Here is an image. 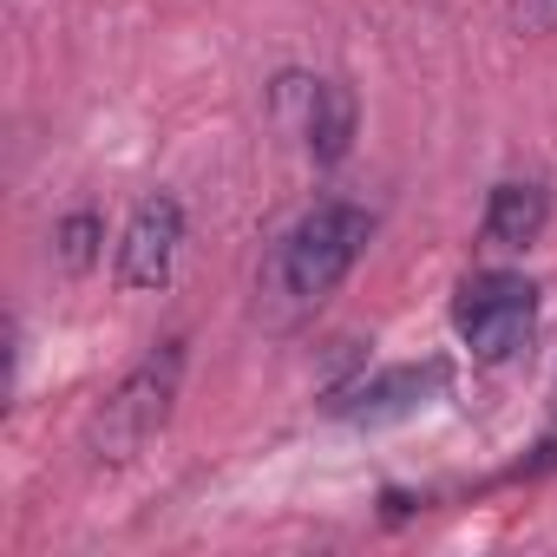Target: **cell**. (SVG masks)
I'll list each match as a JSON object with an SVG mask.
<instances>
[{"mask_svg": "<svg viewBox=\"0 0 557 557\" xmlns=\"http://www.w3.org/2000/svg\"><path fill=\"white\" fill-rule=\"evenodd\" d=\"M374 243V216L368 203H348V197H322L309 203L283 236H275V256H269V289L296 302V309H315L329 302L348 269L361 262V249Z\"/></svg>", "mask_w": 557, "mask_h": 557, "instance_id": "cell-1", "label": "cell"}, {"mask_svg": "<svg viewBox=\"0 0 557 557\" xmlns=\"http://www.w3.org/2000/svg\"><path fill=\"white\" fill-rule=\"evenodd\" d=\"M177 387H184V342H158V348L92 407V420H86V453H92L99 466L138 459V453L164 433V420H171V407H177Z\"/></svg>", "mask_w": 557, "mask_h": 557, "instance_id": "cell-2", "label": "cell"}, {"mask_svg": "<svg viewBox=\"0 0 557 557\" xmlns=\"http://www.w3.org/2000/svg\"><path fill=\"white\" fill-rule=\"evenodd\" d=\"M453 335L485 368L518 361L537 335V283L518 269H472L453 289Z\"/></svg>", "mask_w": 557, "mask_h": 557, "instance_id": "cell-3", "label": "cell"}, {"mask_svg": "<svg viewBox=\"0 0 557 557\" xmlns=\"http://www.w3.org/2000/svg\"><path fill=\"white\" fill-rule=\"evenodd\" d=\"M177 249H184V203L171 190L138 197V210L125 216V236H119V283L132 296L164 289L177 269Z\"/></svg>", "mask_w": 557, "mask_h": 557, "instance_id": "cell-4", "label": "cell"}, {"mask_svg": "<svg viewBox=\"0 0 557 557\" xmlns=\"http://www.w3.org/2000/svg\"><path fill=\"white\" fill-rule=\"evenodd\" d=\"M440 387H446V368H440V361H426V368H387V374L348 387V394L335 400V413L355 420V426H387V420L420 413L426 394H440Z\"/></svg>", "mask_w": 557, "mask_h": 557, "instance_id": "cell-5", "label": "cell"}, {"mask_svg": "<svg viewBox=\"0 0 557 557\" xmlns=\"http://www.w3.org/2000/svg\"><path fill=\"white\" fill-rule=\"evenodd\" d=\"M544 223H550V190H544L537 177H505V184H492L485 216H479V230H485L492 249H531V243L544 236Z\"/></svg>", "mask_w": 557, "mask_h": 557, "instance_id": "cell-6", "label": "cell"}, {"mask_svg": "<svg viewBox=\"0 0 557 557\" xmlns=\"http://www.w3.org/2000/svg\"><path fill=\"white\" fill-rule=\"evenodd\" d=\"M355 125H361V106H355V92L342 86V79H315V99H309V119H302V151L322 164V171H335L348 151H355Z\"/></svg>", "mask_w": 557, "mask_h": 557, "instance_id": "cell-7", "label": "cell"}, {"mask_svg": "<svg viewBox=\"0 0 557 557\" xmlns=\"http://www.w3.org/2000/svg\"><path fill=\"white\" fill-rule=\"evenodd\" d=\"M53 256H60L73 275H86V269L106 256V216H99L92 203L66 210V216H60V230H53Z\"/></svg>", "mask_w": 557, "mask_h": 557, "instance_id": "cell-8", "label": "cell"}, {"mask_svg": "<svg viewBox=\"0 0 557 557\" xmlns=\"http://www.w3.org/2000/svg\"><path fill=\"white\" fill-rule=\"evenodd\" d=\"M524 27H557V0H518Z\"/></svg>", "mask_w": 557, "mask_h": 557, "instance_id": "cell-9", "label": "cell"}, {"mask_svg": "<svg viewBox=\"0 0 557 557\" xmlns=\"http://www.w3.org/2000/svg\"><path fill=\"white\" fill-rule=\"evenodd\" d=\"M550 413H557V387H550Z\"/></svg>", "mask_w": 557, "mask_h": 557, "instance_id": "cell-10", "label": "cell"}]
</instances>
